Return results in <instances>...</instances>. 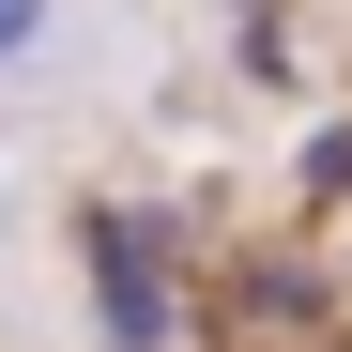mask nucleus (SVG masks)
<instances>
[{
  "mask_svg": "<svg viewBox=\"0 0 352 352\" xmlns=\"http://www.w3.org/2000/svg\"><path fill=\"white\" fill-rule=\"evenodd\" d=\"M92 322H107V352H168L184 337V276H168L153 214H92Z\"/></svg>",
  "mask_w": 352,
  "mask_h": 352,
  "instance_id": "1",
  "label": "nucleus"
},
{
  "mask_svg": "<svg viewBox=\"0 0 352 352\" xmlns=\"http://www.w3.org/2000/svg\"><path fill=\"white\" fill-rule=\"evenodd\" d=\"M46 31H62V0H0V62H46Z\"/></svg>",
  "mask_w": 352,
  "mask_h": 352,
  "instance_id": "2",
  "label": "nucleus"
}]
</instances>
